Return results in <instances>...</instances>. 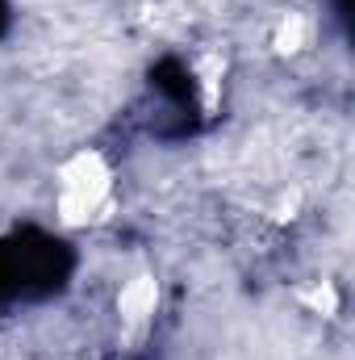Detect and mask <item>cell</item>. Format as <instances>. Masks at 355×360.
<instances>
[{
  "label": "cell",
  "mask_w": 355,
  "mask_h": 360,
  "mask_svg": "<svg viewBox=\"0 0 355 360\" xmlns=\"http://www.w3.org/2000/svg\"><path fill=\"white\" fill-rule=\"evenodd\" d=\"M80 269L76 248L42 226H13L0 235V306H42L59 297Z\"/></svg>",
  "instance_id": "obj_1"
},
{
  "label": "cell",
  "mask_w": 355,
  "mask_h": 360,
  "mask_svg": "<svg viewBox=\"0 0 355 360\" xmlns=\"http://www.w3.org/2000/svg\"><path fill=\"white\" fill-rule=\"evenodd\" d=\"M8 30H13V4H8V0H0V42L8 38Z\"/></svg>",
  "instance_id": "obj_4"
},
{
  "label": "cell",
  "mask_w": 355,
  "mask_h": 360,
  "mask_svg": "<svg viewBox=\"0 0 355 360\" xmlns=\"http://www.w3.org/2000/svg\"><path fill=\"white\" fill-rule=\"evenodd\" d=\"M330 8H335V21H339L343 34H347V25H351V0H330Z\"/></svg>",
  "instance_id": "obj_3"
},
{
  "label": "cell",
  "mask_w": 355,
  "mask_h": 360,
  "mask_svg": "<svg viewBox=\"0 0 355 360\" xmlns=\"http://www.w3.org/2000/svg\"><path fill=\"white\" fill-rule=\"evenodd\" d=\"M138 126L155 143H184L201 130L196 76L180 55H163L147 72V96L138 105Z\"/></svg>",
  "instance_id": "obj_2"
}]
</instances>
